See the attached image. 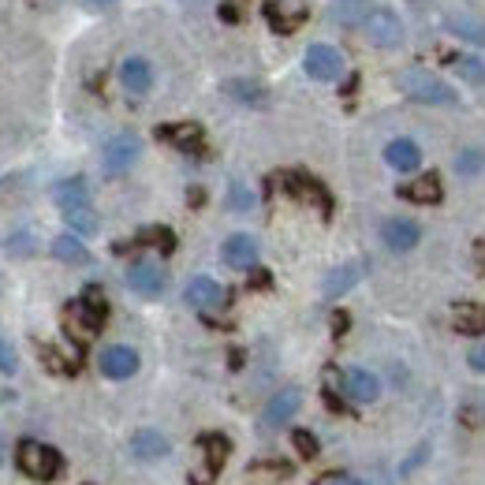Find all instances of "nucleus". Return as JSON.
Instances as JSON below:
<instances>
[{"mask_svg": "<svg viewBox=\"0 0 485 485\" xmlns=\"http://www.w3.org/2000/svg\"><path fill=\"white\" fill-rule=\"evenodd\" d=\"M221 258H224V265H231V269H255V265H258V243L250 239L247 231H236V236L224 239Z\"/></svg>", "mask_w": 485, "mask_h": 485, "instance_id": "ddd939ff", "label": "nucleus"}, {"mask_svg": "<svg viewBox=\"0 0 485 485\" xmlns=\"http://www.w3.org/2000/svg\"><path fill=\"white\" fill-rule=\"evenodd\" d=\"M322 485H366V481H358V478H351V474H329Z\"/></svg>", "mask_w": 485, "mask_h": 485, "instance_id": "79ce46f5", "label": "nucleus"}, {"mask_svg": "<svg viewBox=\"0 0 485 485\" xmlns=\"http://www.w3.org/2000/svg\"><path fill=\"white\" fill-rule=\"evenodd\" d=\"M340 389H344L347 399H355V404H373V399L381 396V381H377V377L370 370H363V366L344 370L340 373Z\"/></svg>", "mask_w": 485, "mask_h": 485, "instance_id": "9d476101", "label": "nucleus"}, {"mask_svg": "<svg viewBox=\"0 0 485 485\" xmlns=\"http://www.w3.org/2000/svg\"><path fill=\"white\" fill-rule=\"evenodd\" d=\"M291 440H295V448H299V456H318V440H314V433H306V430H295L291 433Z\"/></svg>", "mask_w": 485, "mask_h": 485, "instance_id": "c9c22d12", "label": "nucleus"}, {"mask_svg": "<svg viewBox=\"0 0 485 485\" xmlns=\"http://www.w3.org/2000/svg\"><path fill=\"white\" fill-rule=\"evenodd\" d=\"M198 448H202V456H205V474H202V485L213 478L221 467H224V459H228V452H231V445H228V437H221V433H209V437H202L198 440Z\"/></svg>", "mask_w": 485, "mask_h": 485, "instance_id": "a211bd4d", "label": "nucleus"}, {"mask_svg": "<svg viewBox=\"0 0 485 485\" xmlns=\"http://www.w3.org/2000/svg\"><path fill=\"white\" fill-rule=\"evenodd\" d=\"M0 463H4V440H0Z\"/></svg>", "mask_w": 485, "mask_h": 485, "instance_id": "c03bdc74", "label": "nucleus"}, {"mask_svg": "<svg viewBox=\"0 0 485 485\" xmlns=\"http://www.w3.org/2000/svg\"><path fill=\"white\" fill-rule=\"evenodd\" d=\"M363 30H366V38L373 41V46H381V49H396L399 41H404V23H399V15L392 8H373L366 15Z\"/></svg>", "mask_w": 485, "mask_h": 485, "instance_id": "423d86ee", "label": "nucleus"}, {"mask_svg": "<svg viewBox=\"0 0 485 485\" xmlns=\"http://www.w3.org/2000/svg\"><path fill=\"white\" fill-rule=\"evenodd\" d=\"M373 8L366 0H332V23L340 27H363Z\"/></svg>", "mask_w": 485, "mask_h": 485, "instance_id": "a878e982", "label": "nucleus"}, {"mask_svg": "<svg viewBox=\"0 0 485 485\" xmlns=\"http://www.w3.org/2000/svg\"><path fill=\"white\" fill-rule=\"evenodd\" d=\"M30 250H34V239L27 236V231H19V236L8 239V255H15V258H27Z\"/></svg>", "mask_w": 485, "mask_h": 485, "instance_id": "e433bc0d", "label": "nucleus"}, {"mask_svg": "<svg viewBox=\"0 0 485 485\" xmlns=\"http://www.w3.org/2000/svg\"><path fill=\"white\" fill-rule=\"evenodd\" d=\"M445 27H448L456 38H463V41H474V46H485V23H481V19H474V15H448V19H445Z\"/></svg>", "mask_w": 485, "mask_h": 485, "instance_id": "bb28decb", "label": "nucleus"}, {"mask_svg": "<svg viewBox=\"0 0 485 485\" xmlns=\"http://www.w3.org/2000/svg\"><path fill=\"white\" fill-rule=\"evenodd\" d=\"M459 75L471 79V82H485V64H481V60H474V56H463L459 60Z\"/></svg>", "mask_w": 485, "mask_h": 485, "instance_id": "473e14b6", "label": "nucleus"}, {"mask_svg": "<svg viewBox=\"0 0 485 485\" xmlns=\"http://www.w3.org/2000/svg\"><path fill=\"white\" fill-rule=\"evenodd\" d=\"M97 366H101L105 377H113V381H123V377H131V373L138 370V351L128 347V344H113V347L101 351Z\"/></svg>", "mask_w": 485, "mask_h": 485, "instance_id": "f8f14e48", "label": "nucleus"}, {"mask_svg": "<svg viewBox=\"0 0 485 485\" xmlns=\"http://www.w3.org/2000/svg\"><path fill=\"white\" fill-rule=\"evenodd\" d=\"M138 154H142V142H138L135 131H120V135H113L109 142H105V150H101L105 172H109V176H123V172H128V168L138 161Z\"/></svg>", "mask_w": 485, "mask_h": 485, "instance_id": "20e7f679", "label": "nucleus"}, {"mask_svg": "<svg viewBox=\"0 0 485 485\" xmlns=\"http://www.w3.org/2000/svg\"><path fill=\"white\" fill-rule=\"evenodd\" d=\"M135 243L138 247H157L161 255H172V250H176V236L168 228H142L135 236Z\"/></svg>", "mask_w": 485, "mask_h": 485, "instance_id": "c756f323", "label": "nucleus"}, {"mask_svg": "<svg viewBox=\"0 0 485 485\" xmlns=\"http://www.w3.org/2000/svg\"><path fill=\"white\" fill-rule=\"evenodd\" d=\"M452 325L467 336H481L485 332V306L481 303H459L452 310Z\"/></svg>", "mask_w": 485, "mask_h": 485, "instance_id": "b1692460", "label": "nucleus"}, {"mask_svg": "<svg viewBox=\"0 0 485 485\" xmlns=\"http://www.w3.org/2000/svg\"><path fill=\"white\" fill-rule=\"evenodd\" d=\"M15 366H19V358H15V351H12V344L0 336V373H15Z\"/></svg>", "mask_w": 485, "mask_h": 485, "instance_id": "4c0bfd02", "label": "nucleus"}, {"mask_svg": "<svg viewBox=\"0 0 485 485\" xmlns=\"http://www.w3.org/2000/svg\"><path fill=\"white\" fill-rule=\"evenodd\" d=\"M82 8H90V12H105V8H113L116 0H79Z\"/></svg>", "mask_w": 485, "mask_h": 485, "instance_id": "37998d69", "label": "nucleus"}, {"mask_svg": "<svg viewBox=\"0 0 485 485\" xmlns=\"http://www.w3.org/2000/svg\"><path fill=\"white\" fill-rule=\"evenodd\" d=\"M426 452H430L426 445H418V448H414V456H411V459H404V467H399V471H404V474H407V471H414V467H418V463H422V459H426Z\"/></svg>", "mask_w": 485, "mask_h": 485, "instance_id": "a19ab883", "label": "nucleus"}, {"mask_svg": "<svg viewBox=\"0 0 485 485\" xmlns=\"http://www.w3.org/2000/svg\"><path fill=\"white\" fill-rule=\"evenodd\" d=\"M228 205H231V209H239V213H247V209L255 205V195H250L243 183H236V187H231V195H228Z\"/></svg>", "mask_w": 485, "mask_h": 485, "instance_id": "72a5a7b5", "label": "nucleus"}, {"mask_svg": "<svg viewBox=\"0 0 485 485\" xmlns=\"http://www.w3.org/2000/svg\"><path fill=\"white\" fill-rule=\"evenodd\" d=\"M463 418H467V422H478V426H485V396L463 407Z\"/></svg>", "mask_w": 485, "mask_h": 485, "instance_id": "58836bf2", "label": "nucleus"}, {"mask_svg": "<svg viewBox=\"0 0 485 485\" xmlns=\"http://www.w3.org/2000/svg\"><path fill=\"white\" fill-rule=\"evenodd\" d=\"M456 168H459L463 176L481 172V154H478V150H463V154H459V161H456Z\"/></svg>", "mask_w": 485, "mask_h": 485, "instance_id": "f704fd0d", "label": "nucleus"}, {"mask_svg": "<svg viewBox=\"0 0 485 485\" xmlns=\"http://www.w3.org/2000/svg\"><path fill=\"white\" fill-rule=\"evenodd\" d=\"M291 471L284 467V463H258V467H250V485H277Z\"/></svg>", "mask_w": 485, "mask_h": 485, "instance_id": "7c9ffc66", "label": "nucleus"}, {"mask_svg": "<svg viewBox=\"0 0 485 485\" xmlns=\"http://www.w3.org/2000/svg\"><path fill=\"white\" fill-rule=\"evenodd\" d=\"M385 161L396 168V172H414V168L422 164V150H418V142H411V138H392L385 146Z\"/></svg>", "mask_w": 485, "mask_h": 485, "instance_id": "f3484780", "label": "nucleus"}, {"mask_svg": "<svg viewBox=\"0 0 485 485\" xmlns=\"http://www.w3.org/2000/svg\"><path fill=\"white\" fill-rule=\"evenodd\" d=\"M467 363H471V370L485 373V340H478V344L467 351Z\"/></svg>", "mask_w": 485, "mask_h": 485, "instance_id": "ea45409f", "label": "nucleus"}, {"mask_svg": "<svg viewBox=\"0 0 485 485\" xmlns=\"http://www.w3.org/2000/svg\"><path fill=\"white\" fill-rule=\"evenodd\" d=\"M303 64H306V75L318 79V82H332V79L344 75V56L332 46H310L306 56H303Z\"/></svg>", "mask_w": 485, "mask_h": 485, "instance_id": "0eeeda50", "label": "nucleus"}, {"mask_svg": "<svg viewBox=\"0 0 485 485\" xmlns=\"http://www.w3.org/2000/svg\"><path fill=\"white\" fill-rule=\"evenodd\" d=\"M440 195H445V187H440V176H437V172H422V176H414L411 183L399 187V198L418 202V205H437Z\"/></svg>", "mask_w": 485, "mask_h": 485, "instance_id": "dca6fc26", "label": "nucleus"}, {"mask_svg": "<svg viewBox=\"0 0 485 485\" xmlns=\"http://www.w3.org/2000/svg\"><path fill=\"white\" fill-rule=\"evenodd\" d=\"M299 407H303V392L295 389V385L280 389V392L265 404V411H262V418H258V430H262V433H272V430L288 426V422L299 414Z\"/></svg>", "mask_w": 485, "mask_h": 485, "instance_id": "39448f33", "label": "nucleus"}, {"mask_svg": "<svg viewBox=\"0 0 485 485\" xmlns=\"http://www.w3.org/2000/svg\"><path fill=\"white\" fill-rule=\"evenodd\" d=\"M15 463H19V471H23L27 478H34V481H53V478H60V471H64L60 452L49 448V445H41V440H23L19 452H15Z\"/></svg>", "mask_w": 485, "mask_h": 485, "instance_id": "7ed1b4c3", "label": "nucleus"}, {"mask_svg": "<svg viewBox=\"0 0 485 485\" xmlns=\"http://www.w3.org/2000/svg\"><path fill=\"white\" fill-rule=\"evenodd\" d=\"M53 198H56V205H60V213H64V209H75V205H90V187H87V180L75 176V180L56 183Z\"/></svg>", "mask_w": 485, "mask_h": 485, "instance_id": "5701e85b", "label": "nucleus"}, {"mask_svg": "<svg viewBox=\"0 0 485 485\" xmlns=\"http://www.w3.org/2000/svg\"><path fill=\"white\" fill-rule=\"evenodd\" d=\"M381 239H385V247L392 250V255H407V250L418 247L422 228L414 221H407V217H389L381 224Z\"/></svg>", "mask_w": 485, "mask_h": 485, "instance_id": "9b49d317", "label": "nucleus"}, {"mask_svg": "<svg viewBox=\"0 0 485 485\" xmlns=\"http://www.w3.org/2000/svg\"><path fill=\"white\" fill-rule=\"evenodd\" d=\"M53 255H56L60 262H68V265H87V262H90V250H87V243L75 236V231L53 239Z\"/></svg>", "mask_w": 485, "mask_h": 485, "instance_id": "393cba45", "label": "nucleus"}, {"mask_svg": "<svg viewBox=\"0 0 485 485\" xmlns=\"http://www.w3.org/2000/svg\"><path fill=\"white\" fill-rule=\"evenodd\" d=\"M363 265L351 262V265H340V269H332L329 277H325V299H340L344 291H351L358 280H363Z\"/></svg>", "mask_w": 485, "mask_h": 485, "instance_id": "4be33fe9", "label": "nucleus"}, {"mask_svg": "<svg viewBox=\"0 0 485 485\" xmlns=\"http://www.w3.org/2000/svg\"><path fill=\"white\" fill-rule=\"evenodd\" d=\"M120 82H123V90H128L131 97L150 94V87H154V68H150V60L128 56V60L120 64Z\"/></svg>", "mask_w": 485, "mask_h": 485, "instance_id": "2eb2a0df", "label": "nucleus"}, {"mask_svg": "<svg viewBox=\"0 0 485 485\" xmlns=\"http://www.w3.org/2000/svg\"><path fill=\"white\" fill-rule=\"evenodd\" d=\"M157 138L172 142L176 150H187V154L202 150V128H198V123H172V128H157Z\"/></svg>", "mask_w": 485, "mask_h": 485, "instance_id": "aec40b11", "label": "nucleus"}, {"mask_svg": "<svg viewBox=\"0 0 485 485\" xmlns=\"http://www.w3.org/2000/svg\"><path fill=\"white\" fill-rule=\"evenodd\" d=\"M265 19H269V27L277 34H291V30L303 27L306 4H303V0H265Z\"/></svg>", "mask_w": 485, "mask_h": 485, "instance_id": "1a4fd4ad", "label": "nucleus"}, {"mask_svg": "<svg viewBox=\"0 0 485 485\" xmlns=\"http://www.w3.org/2000/svg\"><path fill=\"white\" fill-rule=\"evenodd\" d=\"M224 90H228L231 97H236L239 105H255V109H258V105H265V90L258 87V82H247V79H231Z\"/></svg>", "mask_w": 485, "mask_h": 485, "instance_id": "c85d7f7f", "label": "nucleus"}, {"mask_svg": "<svg viewBox=\"0 0 485 485\" xmlns=\"http://www.w3.org/2000/svg\"><path fill=\"white\" fill-rule=\"evenodd\" d=\"M168 437L161 433V430H138L135 437H131V452L138 456V459H146V463H154V459H164L168 456Z\"/></svg>", "mask_w": 485, "mask_h": 485, "instance_id": "6ab92c4d", "label": "nucleus"}, {"mask_svg": "<svg viewBox=\"0 0 485 485\" xmlns=\"http://www.w3.org/2000/svg\"><path fill=\"white\" fill-rule=\"evenodd\" d=\"M399 90H404L411 101H422V105H445V109L459 105V94L440 75H433L426 68H411V71L399 75Z\"/></svg>", "mask_w": 485, "mask_h": 485, "instance_id": "f03ea898", "label": "nucleus"}, {"mask_svg": "<svg viewBox=\"0 0 485 485\" xmlns=\"http://www.w3.org/2000/svg\"><path fill=\"white\" fill-rule=\"evenodd\" d=\"M105 318H109V303H105L101 288H87L75 303H68L64 329H68V336H75V340H90V336L101 332Z\"/></svg>", "mask_w": 485, "mask_h": 485, "instance_id": "f257e3e1", "label": "nucleus"}, {"mask_svg": "<svg viewBox=\"0 0 485 485\" xmlns=\"http://www.w3.org/2000/svg\"><path fill=\"white\" fill-rule=\"evenodd\" d=\"M284 187H288L295 198H306L314 205H322V213H329V195H325V187L318 180H310L303 172H291V176H284Z\"/></svg>", "mask_w": 485, "mask_h": 485, "instance_id": "412c9836", "label": "nucleus"}, {"mask_svg": "<svg viewBox=\"0 0 485 485\" xmlns=\"http://www.w3.org/2000/svg\"><path fill=\"white\" fill-rule=\"evenodd\" d=\"M164 284H168V277H164V269H161L157 262L138 258V262H131V265H128V288H131V291H138V295H146V299H154V295H161V291H164Z\"/></svg>", "mask_w": 485, "mask_h": 485, "instance_id": "6e6552de", "label": "nucleus"}, {"mask_svg": "<svg viewBox=\"0 0 485 485\" xmlns=\"http://www.w3.org/2000/svg\"><path fill=\"white\" fill-rule=\"evenodd\" d=\"M187 303H191L195 310H221L228 303V291L213 280V277H195L191 284H187Z\"/></svg>", "mask_w": 485, "mask_h": 485, "instance_id": "4468645a", "label": "nucleus"}, {"mask_svg": "<svg viewBox=\"0 0 485 485\" xmlns=\"http://www.w3.org/2000/svg\"><path fill=\"white\" fill-rule=\"evenodd\" d=\"M41 363H46L53 373H75L79 370V355H60V347H41Z\"/></svg>", "mask_w": 485, "mask_h": 485, "instance_id": "2f4dec72", "label": "nucleus"}, {"mask_svg": "<svg viewBox=\"0 0 485 485\" xmlns=\"http://www.w3.org/2000/svg\"><path fill=\"white\" fill-rule=\"evenodd\" d=\"M64 221L75 236H94L97 231V213L94 205H75V209H64Z\"/></svg>", "mask_w": 485, "mask_h": 485, "instance_id": "cd10ccee", "label": "nucleus"}]
</instances>
